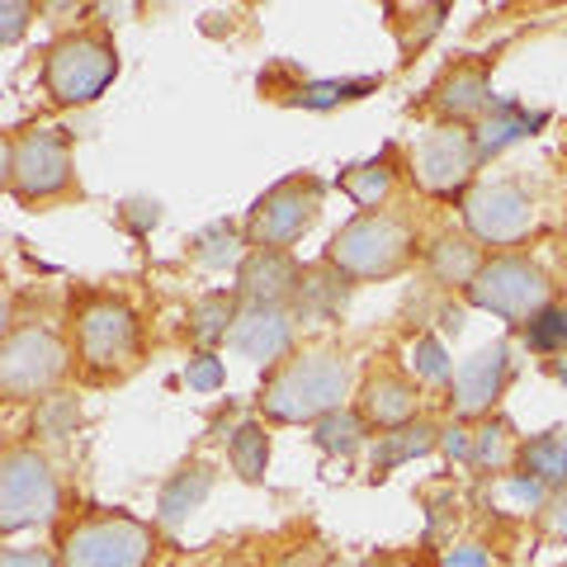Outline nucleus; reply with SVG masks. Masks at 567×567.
<instances>
[{
    "label": "nucleus",
    "instance_id": "f257e3e1",
    "mask_svg": "<svg viewBox=\"0 0 567 567\" xmlns=\"http://www.w3.org/2000/svg\"><path fill=\"white\" fill-rule=\"evenodd\" d=\"M346 388H350V369L341 354H298L279 369V374L265 383V416L270 421H322L331 412H341L346 402Z\"/></svg>",
    "mask_w": 567,
    "mask_h": 567
},
{
    "label": "nucleus",
    "instance_id": "f03ea898",
    "mask_svg": "<svg viewBox=\"0 0 567 567\" xmlns=\"http://www.w3.org/2000/svg\"><path fill=\"white\" fill-rule=\"evenodd\" d=\"M412 256V227L393 213H360L331 237L327 260L350 279H388Z\"/></svg>",
    "mask_w": 567,
    "mask_h": 567
},
{
    "label": "nucleus",
    "instance_id": "7ed1b4c3",
    "mask_svg": "<svg viewBox=\"0 0 567 567\" xmlns=\"http://www.w3.org/2000/svg\"><path fill=\"white\" fill-rule=\"evenodd\" d=\"M62 511L58 473L39 450H10L0 458V529L20 535L29 525H48Z\"/></svg>",
    "mask_w": 567,
    "mask_h": 567
},
{
    "label": "nucleus",
    "instance_id": "20e7f679",
    "mask_svg": "<svg viewBox=\"0 0 567 567\" xmlns=\"http://www.w3.org/2000/svg\"><path fill=\"white\" fill-rule=\"evenodd\" d=\"M114 76H118V58L104 33H71V39L52 43L43 62V85L58 104H91L110 91Z\"/></svg>",
    "mask_w": 567,
    "mask_h": 567
},
{
    "label": "nucleus",
    "instance_id": "39448f33",
    "mask_svg": "<svg viewBox=\"0 0 567 567\" xmlns=\"http://www.w3.org/2000/svg\"><path fill=\"white\" fill-rule=\"evenodd\" d=\"M6 185L14 199H52L71 185V142L62 128H29L6 142Z\"/></svg>",
    "mask_w": 567,
    "mask_h": 567
},
{
    "label": "nucleus",
    "instance_id": "423d86ee",
    "mask_svg": "<svg viewBox=\"0 0 567 567\" xmlns=\"http://www.w3.org/2000/svg\"><path fill=\"white\" fill-rule=\"evenodd\" d=\"M468 303L506 317V322H535L548 308V275L520 256H496L468 284Z\"/></svg>",
    "mask_w": 567,
    "mask_h": 567
},
{
    "label": "nucleus",
    "instance_id": "0eeeda50",
    "mask_svg": "<svg viewBox=\"0 0 567 567\" xmlns=\"http://www.w3.org/2000/svg\"><path fill=\"white\" fill-rule=\"evenodd\" d=\"M152 548V529L133 516H95L62 539V567H147Z\"/></svg>",
    "mask_w": 567,
    "mask_h": 567
},
{
    "label": "nucleus",
    "instance_id": "6e6552de",
    "mask_svg": "<svg viewBox=\"0 0 567 567\" xmlns=\"http://www.w3.org/2000/svg\"><path fill=\"white\" fill-rule=\"evenodd\" d=\"M66 374V346L43 327H20L0 346V388L6 398H39Z\"/></svg>",
    "mask_w": 567,
    "mask_h": 567
},
{
    "label": "nucleus",
    "instance_id": "1a4fd4ad",
    "mask_svg": "<svg viewBox=\"0 0 567 567\" xmlns=\"http://www.w3.org/2000/svg\"><path fill=\"white\" fill-rule=\"evenodd\" d=\"M464 223L477 241L487 246H511L520 241L529 227H535V204H529V194L511 181H487L468 189L464 199Z\"/></svg>",
    "mask_w": 567,
    "mask_h": 567
},
{
    "label": "nucleus",
    "instance_id": "9d476101",
    "mask_svg": "<svg viewBox=\"0 0 567 567\" xmlns=\"http://www.w3.org/2000/svg\"><path fill=\"white\" fill-rule=\"evenodd\" d=\"M317 181H284L275 185L251 213V241L260 251H284L289 241H298L317 218Z\"/></svg>",
    "mask_w": 567,
    "mask_h": 567
},
{
    "label": "nucleus",
    "instance_id": "9b49d317",
    "mask_svg": "<svg viewBox=\"0 0 567 567\" xmlns=\"http://www.w3.org/2000/svg\"><path fill=\"white\" fill-rule=\"evenodd\" d=\"M76 350L81 360L91 369H123L137 354V317L114 303V298H100V303H91L81 312L76 322Z\"/></svg>",
    "mask_w": 567,
    "mask_h": 567
},
{
    "label": "nucleus",
    "instance_id": "f8f14e48",
    "mask_svg": "<svg viewBox=\"0 0 567 567\" xmlns=\"http://www.w3.org/2000/svg\"><path fill=\"white\" fill-rule=\"evenodd\" d=\"M477 166V137L468 128H435L412 147V171L431 194H458Z\"/></svg>",
    "mask_w": 567,
    "mask_h": 567
},
{
    "label": "nucleus",
    "instance_id": "ddd939ff",
    "mask_svg": "<svg viewBox=\"0 0 567 567\" xmlns=\"http://www.w3.org/2000/svg\"><path fill=\"white\" fill-rule=\"evenodd\" d=\"M511 374V346L506 341H492L487 350H477L473 360H464L454 369V412L458 416H477L487 412L502 393V383Z\"/></svg>",
    "mask_w": 567,
    "mask_h": 567
},
{
    "label": "nucleus",
    "instance_id": "4468645a",
    "mask_svg": "<svg viewBox=\"0 0 567 567\" xmlns=\"http://www.w3.org/2000/svg\"><path fill=\"white\" fill-rule=\"evenodd\" d=\"M303 289V275L284 251H256L241 265V293L251 298L256 308H279V298H289Z\"/></svg>",
    "mask_w": 567,
    "mask_h": 567
},
{
    "label": "nucleus",
    "instance_id": "2eb2a0df",
    "mask_svg": "<svg viewBox=\"0 0 567 567\" xmlns=\"http://www.w3.org/2000/svg\"><path fill=\"white\" fill-rule=\"evenodd\" d=\"M289 341H293V327L284 317V308H251L233 327V346L246 360H279L289 350Z\"/></svg>",
    "mask_w": 567,
    "mask_h": 567
},
{
    "label": "nucleus",
    "instance_id": "dca6fc26",
    "mask_svg": "<svg viewBox=\"0 0 567 567\" xmlns=\"http://www.w3.org/2000/svg\"><path fill=\"white\" fill-rule=\"evenodd\" d=\"M360 406H364L369 421H379V425H388V431H398V425H406V421L416 416V388L406 383V379H398V374H379V379L364 383Z\"/></svg>",
    "mask_w": 567,
    "mask_h": 567
},
{
    "label": "nucleus",
    "instance_id": "f3484780",
    "mask_svg": "<svg viewBox=\"0 0 567 567\" xmlns=\"http://www.w3.org/2000/svg\"><path fill=\"white\" fill-rule=\"evenodd\" d=\"M435 104L445 114L454 118H464V114H477V110H487L492 104V85H487V71L477 66V62H458L445 81H440V91H435Z\"/></svg>",
    "mask_w": 567,
    "mask_h": 567
},
{
    "label": "nucleus",
    "instance_id": "a211bd4d",
    "mask_svg": "<svg viewBox=\"0 0 567 567\" xmlns=\"http://www.w3.org/2000/svg\"><path fill=\"white\" fill-rule=\"evenodd\" d=\"M213 492V473L204 464H194V468H181L171 477V483L162 487V502H156V511H162V520L166 525H181L189 511H199L204 506V496Z\"/></svg>",
    "mask_w": 567,
    "mask_h": 567
},
{
    "label": "nucleus",
    "instance_id": "6ab92c4d",
    "mask_svg": "<svg viewBox=\"0 0 567 567\" xmlns=\"http://www.w3.org/2000/svg\"><path fill=\"white\" fill-rule=\"evenodd\" d=\"M548 114H520V104H496V114L477 128V156H496L502 147H511V142H520L525 133L544 128Z\"/></svg>",
    "mask_w": 567,
    "mask_h": 567
},
{
    "label": "nucleus",
    "instance_id": "aec40b11",
    "mask_svg": "<svg viewBox=\"0 0 567 567\" xmlns=\"http://www.w3.org/2000/svg\"><path fill=\"white\" fill-rule=\"evenodd\" d=\"M483 256H477V246L468 241V237H440L435 246H431V270H435V279H445V284H468L483 275Z\"/></svg>",
    "mask_w": 567,
    "mask_h": 567
},
{
    "label": "nucleus",
    "instance_id": "412c9836",
    "mask_svg": "<svg viewBox=\"0 0 567 567\" xmlns=\"http://www.w3.org/2000/svg\"><path fill=\"white\" fill-rule=\"evenodd\" d=\"M431 450H435V431H431L425 421H416V425H398V431L379 435V445H374V468L388 473V468L406 464V458L431 454Z\"/></svg>",
    "mask_w": 567,
    "mask_h": 567
},
{
    "label": "nucleus",
    "instance_id": "4be33fe9",
    "mask_svg": "<svg viewBox=\"0 0 567 567\" xmlns=\"http://www.w3.org/2000/svg\"><path fill=\"white\" fill-rule=\"evenodd\" d=\"M520 464L535 483H567V440L563 435H535L529 445H520Z\"/></svg>",
    "mask_w": 567,
    "mask_h": 567
},
{
    "label": "nucleus",
    "instance_id": "5701e85b",
    "mask_svg": "<svg viewBox=\"0 0 567 567\" xmlns=\"http://www.w3.org/2000/svg\"><path fill=\"white\" fill-rule=\"evenodd\" d=\"M233 322H237L233 293H208V298H199V303H194V312H189V331H194V341H199V346L223 341Z\"/></svg>",
    "mask_w": 567,
    "mask_h": 567
},
{
    "label": "nucleus",
    "instance_id": "b1692460",
    "mask_svg": "<svg viewBox=\"0 0 567 567\" xmlns=\"http://www.w3.org/2000/svg\"><path fill=\"white\" fill-rule=\"evenodd\" d=\"M227 454H233V464H237V473L246 477V483H256V477H265V464H270V435H265L256 421H246L233 435Z\"/></svg>",
    "mask_w": 567,
    "mask_h": 567
},
{
    "label": "nucleus",
    "instance_id": "393cba45",
    "mask_svg": "<svg viewBox=\"0 0 567 567\" xmlns=\"http://www.w3.org/2000/svg\"><path fill=\"white\" fill-rule=\"evenodd\" d=\"M317 445H322L327 454H354L360 450V440H364V416L360 412H331V416H322L317 421Z\"/></svg>",
    "mask_w": 567,
    "mask_h": 567
},
{
    "label": "nucleus",
    "instance_id": "a878e982",
    "mask_svg": "<svg viewBox=\"0 0 567 567\" xmlns=\"http://www.w3.org/2000/svg\"><path fill=\"white\" fill-rule=\"evenodd\" d=\"M341 189L350 194L360 208H379L383 199H388V189H393V171L388 166H354V171H346L341 175Z\"/></svg>",
    "mask_w": 567,
    "mask_h": 567
},
{
    "label": "nucleus",
    "instance_id": "bb28decb",
    "mask_svg": "<svg viewBox=\"0 0 567 567\" xmlns=\"http://www.w3.org/2000/svg\"><path fill=\"white\" fill-rule=\"evenodd\" d=\"M194 256H199V265H208V270H223L227 260H237V227L233 223L204 227V233L194 237Z\"/></svg>",
    "mask_w": 567,
    "mask_h": 567
},
{
    "label": "nucleus",
    "instance_id": "cd10ccee",
    "mask_svg": "<svg viewBox=\"0 0 567 567\" xmlns=\"http://www.w3.org/2000/svg\"><path fill=\"white\" fill-rule=\"evenodd\" d=\"M525 346L535 354H554L567 346V312L563 308H544L535 322H525Z\"/></svg>",
    "mask_w": 567,
    "mask_h": 567
},
{
    "label": "nucleus",
    "instance_id": "c85d7f7f",
    "mask_svg": "<svg viewBox=\"0 0 567 567\" xmlns=\"http://www.w3.org/2000/svg\"><path fill=\"white\" fill-rule=\"evenodd\" d=\"M473 464L483 468H506L511 464V431L502 421H492L477 431V445H473Z\"/></svg>",
    "mask_w": 567,
    "mask_h": 567
},
{
    "label": "nucleus",
    "instance_id": "c756f323",
    "mask_svg": "<svg viewBox=\"0 0 567 567\" xmlns=\"http://www.w3.org/2000/svg\"><path fill=\"white\" fill-rule=\"evenodd\" d=\"M412 364H416V374L431 379V383H450L454 379V364H450V354H445V346H440L435 336H421V341L412 346Z\"/></svg>",
    "mask_w": 567,
    "mask_h": 567
},
{
    "label": "nucleus",
    "instance_id": "7c9ffc66",
    "mask_svg": "<svg viewBox=\"0 0 567 567\" xmlns=\"http://www.w3.org/2000/svg\"><path fill=\"white\" fill-rule=\"evenodd\" d=\"M76 421H81V412H76L71 398H43V406H39V431L43 435H66Z\"/></svg>",
    "mask_w": 567,
    "mask_h": 567
},
{
    "label": "nucleus",
    "instance_id": "2f4dec72",
    "mask_svg": "<svg viewBox=\"0 0 567 567\" xmlns=\"http://www.w3.org/2000/svg\"><path fill=\"white\" fill-rule=\"evenodd\" d=\"M185 383L194 388V393H213V388H223V360L218 354H194L189 369H185Z\"/></svg>",
    "mask_w": 567,
    "mask_h": 567
},
{
    "label": "nucleus",
    "instance_id": "473e14b6",
    "mask_svg": "<svg viewBox=\"0 0 567 567\" xmlns=\"http://www.w3.org/2000/svg\"><path fill=\"white\" fill-rule=\"evenodd\" d=\"M29 14H33V6H24V0H10V6H0V20H6V24H0V43H14V39H20Z\"/></svg>",
    "mask_w": 567,
    "mask_h": 567
},
{
    "label": "nucleus",
    "instance_id": "72a5a7b5",
    "mask_svg": "<svg viewBox=\"0 0 567 567\" xmlns=\"http://www.w3.org/2000/svg\"><path fill=\"white\" fill-rule=\"evenodd\" d=\"M123 218H128V227L133 233H147V227H156V204H147V199H133V204H123Z\"/></svg>",
    "mask_w": 567,
    "mask_h": 567
},
{
    "label": "nucleus",
    "instance_id": "f704fd0d",
    "mask_svg": "<svg viewBox=\"0 0 567 567\" xmlns=\"http://www.w3.org/2000/svg\"><path fill=\"white\" fill-rule=\"evenodd\" d=\"M0 567H58L48 554H39V548H6L0 554Z\"/></svg>",
    "mask_w": 567,
    "mask_h": 567
},
{
    "label": "nucleus",
    "instance_id": "c9c22d12",
    "mask_svg": "<svg viewBox=\"0 0 567 567\" xmlns=\"http://www.w3.org/2000/svg\"><path fill=\"white\" fill-rule=\"evenodd\" d=\"M445 567H487V548H477V544L454 548V554L445 558Z\"/></svg>",
    "mask_w": 567,
    "mask_h": 567
},
{
    "label": "nucleus",
    "instance_id": "e433bc0d",
    "mask_svg": "<svg viewBox=\"0 0 567 567\" xmlns=\"http://www.w3.org/2000/svg\"><path fill=\"white\" fill-rule=\"evenodd\" d=\"M511 496H516V502L539 506L544 502V483H535V477H520V483H511Z\"/></svg>",
    "mask_w": 567,
    "mask_h": 567
},
{
    "label": "nucleus",
    "instance_id": "4c0bfd02",
    "mask_svg": "<svg viewBox=\"0 0 567 567\" xmlns=\"http://www.w3.org/2000/svg\"><path fill=\"white\" fill-rule=\"evenodd\" d=\"M548 535H558V539H567V492L558 496L554 506H548Z\"/></svg>",
    "mask_w": 567,
    "mask_h": 567
},
{
    "label": "nucleus",
    "instance_id": "58836bf2",
    "mask_svg": "<svg viewBox=\"0 0 567 567\" xmlns=\"http://www.w3.org/2000/svg\"><path fill=\"white\" fill-rule=\"evenodd\" d=\"M445 450H450V458H473V445L464 431H445Z\"/></svg>",
    "mask_w": 567,
    "mask_h": 567
},
{
    "label": "nucleus",
    "instance_id": "ea45409f",
    "mask_svg": "<svg viewBox=\"0 0 567 567\" xmlns=\"http://www.w3.org/2000/svg\"><path fill=\"white\" fill-rule=\"evenodd\" d=\"M322 548H308V554H293V558H284V567H322Z\"/></svg>",
    "mask_w": 567,
    "mask_h": 567
},
{
    "label": "nucleus",
    "instance_id": "a19ab883",
    "mask_svg": "<svg viewBox=\"0 0 567 567\" xmlns=\"http://www.w3.org/2000/svg\"><path fill=\"white\" fill-rule=\"evenodd\" d=\"M341 567H374V563H341Z\"/></svg>",
    "mask_w": 567,
    "mask_h": 567
}]
</instances>
